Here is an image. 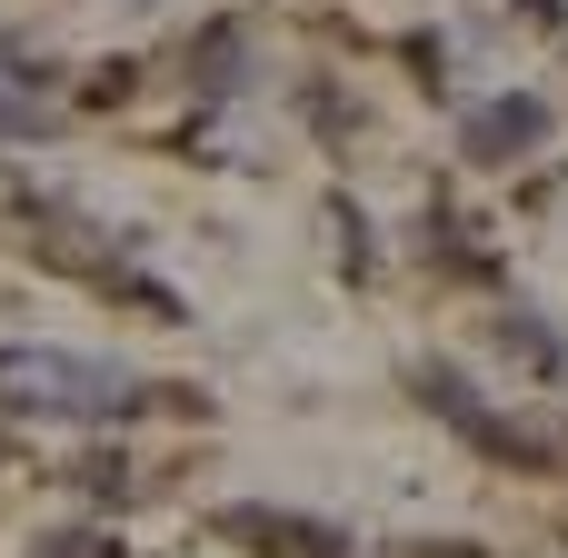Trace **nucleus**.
<instances>
[{
  "mask_svg": "<svg viewBox=\"0 0 568 558\" xmlns=\"http://www.w3.org/2000/svg\"><path fill=\"white\" fill-rule=\"evenodd\" d=\"M0 409H50V419H120L140 409V389L100 359H60V349H0Z\"/></svg>",
  "mask_w": 568,
  "mask_h": 558,
  "instance_id": "obj_1",
  "label": "nucleus"
},
{
  "mask_svg": "<svg viewBox=\"0 0 568 558\" xmlns=\"http://www.w3.org/2000/svg\"><path fill=\"white\" fill-rule=\"evenodd\" d=\"M220 529H230L240 549H260V558H349V549H339V529L290 519V509H230Z\"/></svg>",
  "mask_w": 568,
  "mask_h": 558,
  "instance_id": "obj_2",
  "label": "nucleus"
},
{
  "mask_svg": "<svg viewBox=\"0 0 568 558\" xmlns=\"http://www.w3.org/2000/svg\"><path fill=\"white\" fill-rule=\"evenodd\" d=\"M539 130H549V110H539V100H499V110H479V150H489V160L529 150Z\"/></svg>",
  "mask_w": 568,
  "mask_h": 558,
  "instance_id": "obj_3",
  "label": "nucleus"
},
{
  "mask_svg": "<svg viewBox=\"0 0 568 558\" xmlns=\"http://www.w3.org/2000/svg\"><path fill=\"white\" fill-rule=\"evenodd\" d=\"M50 558H110V549H100V539H80V549H50Z\"/></svg>",
  "mask_w": 568,
  "mask_h": 558,
  "instance_id": "obj_4",
  "label": "nucleus"
}]
</instances>
